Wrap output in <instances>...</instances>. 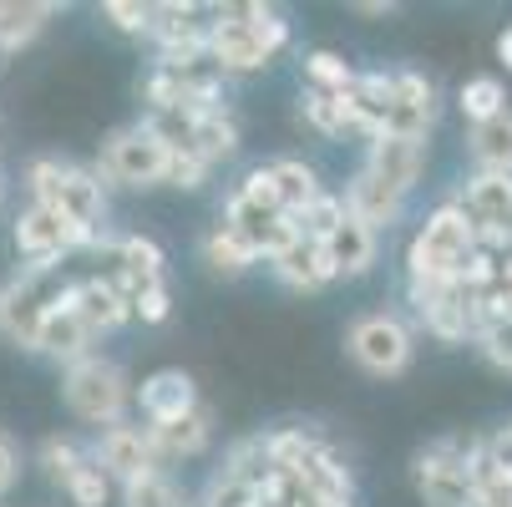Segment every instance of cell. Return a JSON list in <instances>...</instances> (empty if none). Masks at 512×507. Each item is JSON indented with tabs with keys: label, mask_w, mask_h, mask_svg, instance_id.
I'll list each match as a JSON object with an SVG mask.
<instances>
[{
	"label": "cell",
	"mask_w": 512,
	"mask_h": 507,
	"mask_svg": "<svg viewBox=\"0 0 512 507\" xmlns=\"http://www.w3.org/2000/svg\"><path fill=\"white\" fill-rule=\"evenodd\" d=\"M289 46V21L274 6L244 0V6H208V61L224 77L264 71Z\"/></svg>",
	"instance_id": "cell-1"
},
{
	"label": "cell",
	"mask_w": 512,
	"mask_h": 507,
	"mask_svg": "<svg viewBox=\"0 0 512 507\" xmlns=\"http://www.w3.org/2000/svg\"><path fill=\"white\" fill-rule=\"evenodd\" d=\"M26 193L31 203H46L87 229H107V188L92 168L66 158H31L26 163Z\"/></svg>",
	"instance_id": "cell-2"
},
{
	"label": "cell",
	"mask_w": 512,
	"mask_h": 507,
	"mask_svg": "<svg viewBox=\"0 0 512 507\" xmlns=\"http://www.w3.org/2000/svg\"><path fill=\"white\" fill-rule=\"evenodd\" d=\"M61 401H66V411L77 416V421L107 431V426L127 421V411H132V381H127V371L117 366V360L87 355V360H77V366L61 371Z\"/></svg>",
	"instance_id": "cell-3"
},
{
	"label": "cell",
	"mask_w": 512,
	"mask_h": 507,
	"mask_svg": "<svg viewBox=\"0 0 512 507\" xmlns=\"http://www.w3.org/2000/svg\"><path fill=\"white\" fill-rule=\"evenodd\" d=\"M102 234L107 229H87V224L66 219V213H56L46 203H26L11 224V244L31 269H61L66 254H92V244Z\"/></svg>",
	"instance_id": "cell-4"
},
{
	"label": "cell",
	"mask_w": 512,
	"mask_h": 507,
	"mask_svg": "<svg viewBox=\"0 0 512 507\" xmlns=\"http://www.w3.org/2000/svg\"><path fill=\"white\" fill-rule=\"evenodd\" d=\"M472 249H477V229L462 219V208L457 203L431 208L406 249V279H457Z\"/></svg>",
	"instance_id": "cell-5"
},
{
	"label": "cell",
	"mask_w": 512,
	"mask_h": 507,
	"mask_svg": "<svg viewBox=\"0 0 512 507\" xmlns=\"http://www.w3.org/2000/svg\"><path fill=\"white\" fill-rule=\"evenodd\" d=\"M345 350L350 360L365 371V376H401L411 366V355H416V335L401 315L391 310H371V315H360L350 330H345Z\"/></svg>",
	"instance_id": "cell-6"
},
{
	"label": "cell",
	"mask_w": 512,
	"mask_h": 507,
	"mask_svg": "<svg viewBox=\"0 0 512 507\" xmlns=\"http://www.w3.org/2000/svg\"><path fill=\"white\" fill-rule=\"evenodd\" d=\"M92 173L102 178V188L107 183H117V188H158L163 173H168V148L142 122H127L102 142V163Z\"/></svg>",
	"instance_id": "cell-7"
},
{
	"label": "cell",
	"mask_w": 512,
	"mask_h": 507,
	"mask_svg": "<svg viewBox=\"0 0 512 507\" xmlns=\"http://www.w3.org/2000/svg\"><path fill=\"white\" fill-rule=\"evenodd\" d=\"M467 447H472V437H436L416 452L411 482L426 507H477L472 477H467Z\"/></svg>",
	"instance_id": "cell-8"
},
{
	"label": "cell",
	"mask_w": 512,
	"mask_h": 507,
	"mask_svg": "<svg viewBox=\"0 0 512 507\" xmlns=\"http://www.w3.org/2000/svg\"><path fill=\"white\" fill-rule=\"evenodd\" d=\"M61 289H66L61 269L21 264L16 279L0 284V335H6L11 345H21V350H36V325H41L46 305L61 300Z\"/></svg>",
	"instance_id": "cell-9"
},
{
	"label": "cell",
	"mask_w": 512,
	"mask_h": 507,
	"mask_svg": "<svg viewBox=\"0 0 512 507\" xmlns=\"http://www.w3.org/2000/svg\"><path fill=\"white\" fill-rule=\"evenodd\" d=\"M406 300L436 340L462 345L477 335V300L457 279H406Z\"/></svg>",
	"instance_id": "cell-10"
},
{
	"label": "cell",
	"mask_w": 512,
	"mask_h": 507,
	"mask_svg": "<svg viewBox=\"0 0 512 507\" xmlns=\"http://www.w3.org/2000/svg\"><path fill=\"white\" fill-rule=\"evenodd\" d=\"M87 452H92V462H97L117 487L163 472V462H158V452H153V442H148V426H132V421H117V426L97 431V442H92Z\"/></svg>",
	"instance_id": "cell-11"
},
{
	"label": "cell",
	"mask_w": 512,
	"mask_h": 507,
	"mask_svg": "<svg viewBox=\"0 0 512 507\" xmlns=\"http://www.w3.org/2000/svg\"><path fill=\"white\" fill-rule=\"evenodd\" d=\"M447 203L462 208V219L477 239H512V178L507 173H472Z\"/></svg>",
	"instance_id": "cell-12"
},
{
	"label": "cell",
	"mask_w": 512,
	"mask_h": 507,
	"mask_svg": "<svg viewBox=\"0 0 512 507\" xmlns=\"http://www.w3.org/2000/svg\"><path fill=\"white\" fill-rule=\"evenodd\" d=\"M218 224H224L254 259H269L274 249H284L289 239H295V224H289V213H279V208H264V203H254V198H244L239 188L229 193V203H224V213H218Z\"/></svg>",
	"instance_id": "cell-13"
},
{
	"label": "cell",
	"mask_w": 512,
	"mask_h": 507,
	"mask_svg": "<svg viewBox=\"0 0 512 507\" xmlns=\"http://www.w3.org/2000/svg\"><path fill=\"white\" fill-rule=\"evenodd\" d=\"M66 284H71V279H66ZM36 355L56 360L61 371L77 366V360H87V355H97V335L87 330V320H82L77 310H71L66 289H61L56 305H46V315H41V325H36Z\"/></svg>",
	"instance_id": "cell-14"
},
{
	"label": "cell",
	"mask_w": 512,
	"mask_h": 507,
	"mask_svg": "<svg viewBox=\"0 0 512 507\" xmlns=\"http://www.w3.org/2000/svg\"><path fill=\"white\" fill-rule=\"evenodd\" d=\"M132 406L142 411V421H148V426H168V421L198 411L203 401H198L193 376L178 371V366H168V371H153L142 386H132Z\"/></svg>",
	"instance_id": "cell-15"
},
{
	"label": "cell",
	"mask_w": 512,
	"mask_h": 507,
	"mask_svg": "<svg viewBox=\"0 0 512 507\" xmlns=\"http://www.w3.org/2000/svg\"><path fill=\"white\" fill-rule=\"evenodd\" d=\"M436 122V87L421 71H391V112H386V132L396 137H426Z\"/></svg>",
	"instance_id": "cell-16"
},
{
	"label": "cell",
	"mask_w": 512,
	"mask_h": 507,
	"mask_svg": "<svg viewBox=\"0 0 512 507\" xmlns=\"http://www.w3.org/2000/svg\"><path fill=\"white\" fill-rule=\"evenodd\" d=\"M365 173H376V178L391 183L396 193H411L416 178L426 173V137H396V132L371 137V153H365Z\"/></svg>",
	"instance_id": "cell-17"
},
{
	"label": "cell",
	"mask_w": 512,
	"mask_h": 507,
	"mask_svg": "<svg viewBox=\"0 0 512 507\" xmlns=\"http://www.w3.org/2000/svg\"><path fill=\"white\" fill-rule=\"evenodd\" d=\"M295 472H300L305 492H310L320 507H355V472H350V462H345L330 442L310 447V452L295 462Z\"/></svg>",
	"instance_id": "cell-18"
},
{
	"label": "cell",
	"mask_w": 512,
	"mask_h": 507,
	"mask_svg": "<svg viewBox=\"0 0 512 507\" xmlns=\"http://www.w3.org/2000/svg\"><path fill=\"white\" fill-rule=\"evenodd\" d=\"M340 203H345L350 219H355V224H365L371 234H381V229L401 224V213H406V193H396L391 183H381L376 173H365V168L345 183Z\"/></svg>",
	"instance_id": "cell-19"
},
{
	"label": "cell",
	"mask_w": 512,
	"mask_h": 507,
	"mask_svg": "<svg viewBox=\"0 0 512 507\" xmlns=\"http://www.w3.org/2000/svg\"><path fill=\"white\" fill-rule=\"evenodd\" d=\"M66 295H71V310L87 320V330H92L97 340L112 335V330H122V325L132 320V305H127V295H122L112 279H97V274L71 279V284H66Z\"/></svg>",
	"instance_id": "cell-20"
},
{
	"label": "cell",
	"mask_w": 512,
	"mask_h": 507,
	"mask_svg": "<svg viewBox=\"0 0 512 507\" xmlns=\"http://www.w3.org/2000/svg\"><path fill=\"white\" fill-rule=\"evenodd\" d=\"M269 269H274V279L284 289H300V295H315V289H325L335 279L330 264H325V249L315 239H305V234H295L284 249H274L269 254Z\"/></svg>",
	"instance_id": "cell-21"
},
{
	"label": "cell",
	"mask_w": 512,
	"mask_h": 507,
	"mask_svg": "<svg viewBox=\"0 0 512 507\" xmlns=\"http://www.w3.org/2000/svg\"><path fill=\"white\" fill-rule=\"evenodd\" d=\"M148 442H153L163 467L168 462H193V457H203L213 447V411L198 406V411H188V416H178L168 426H148Z\"/></svg>",
	"instance_id": "cell-22"
},
{
	"label": "cell",
	"mask_w": 512,
	"mask_h": 507,
	"mask_svg": "<svg viewBox=\"0 0 512 507\" xmlns=\"http://www.w3.org/2000/svg\"><path fill=\"white\" fill-rule=\"evenodd\" d=\"M320 249H325V264H330L335 279H360V274H371V264H376L381 234H371L365 224H355L350 213H345V219L335 224V234Z\"/></svg>",
	"instance_id": "cell-23"
},
{
	"label": "cell",
	"mask_w": 512,
	"mask_h": 507,
	"mask_svg": "<svg viewBox=\"0 0 512 507\" xmlns=\"http://www.w3.org/2000/svg\"><path fill=\"white\" fill-rule=\"evenodd\" d=\"M467 148H472L477 173H507L512 178V107H502L487 122H472L467 127Z\"/></svg>",
	"instance_id": "cell-24"
},
{
	"label": "cell",
	"mask_w": 512,
	"mask_h": 507,
	"mask_svg": "<svg viewBox=\"0 0 512 507\" xmlns=\"http://www.w3.org/2000/svg\"><path fill=\"white\" fill-rule=\"evenodd\" d=\"M188 153L203 158L208 168L229 163V158L239 153V122H234V112H229V107L198 112V117H193V142H188Z\"/></svg>",
	"instance_id": "cell-25"
},
{
	"label": "cell",
	"mask_w": 512,
	"mask_h": 507,
	"mask_svg": "<svg viewBox=\"0 0 512 507\" xmlns=\"http://www.w3.org/2000/svg\"><path fill=\"white\" fill-rule=\"evenodd\" d=\"M51 0H0V56H16L51 26Z\"/></svg>",
	"instance_id": "cell-26"
},
{
	"label": "cell",
	"mask_w": 512,
	"mask_h": 507,
	"mask_svg": "<svg viewBox=\"0 0 512 507\" xmlns=\"http://www.w3.org/2000/svg\"><path fill=\"white\" fill-rule=\"evenodd\" d=\"M264 173H269V183H274V203H279V213H295L320 193V173L305 163V158H274V163H264Z\"/></svg>",
	"instance_id": "cell-27"
},
{
	"label": "cell",
	"mask_w": 512,
	"mask_h": 507,
	"mask_svg": "<svg viewBox=\"0 0 512 507\" xmlns=\"http://www.w3.org/2000/svg\"><path fill=\"white\" fill-rule=\"evenodd\" d=\"M198 249H203V264H208L218 279H239V274H249V264H259V259H254V254L224 229V224H213V229L203 234Z\"/></svg>",
	"instance_id": "cell-28"
},
{
	"label": "cell",
	"mask_w": 512,
	"mask_h": 507,
	"mask_svg": "<svg viewBox=\"0 0 512 507\" xmlns=\"http://www.w3.org/2000/svg\"><path fill=\"white\" fill-rule=\"evenodd\" d=\"M345 219V203H340V193H315L300 213H295V219H289V224H295V234H305V239H315V244H325L330 234H335V224Z\"/></svg>",
	"instance_id": "cell-29"
},
{
	"label": "cell",
	"mask_w": 512,
	"mask_h": 507,
	"mask_svg": "<svg viewBox=\"0 0 512 507\" xmlns=\"http://www.w3.org/2000/svg\"><path fill=\"white\" fill-rule=\"evenodd\" d=\"M340 97H345V92H340ZM340 97L305 87V92H300V117H305L320 137H345V132H350V117H345V102H340Z\"/></svg>",
	"instance_id": "cell-30"
},
{
	"label": "cell",
	"mask_w": 512,
	"mask_h": 507,
	"mask_svg": "<svg viewBox=\"0 0 512 507\" xmlns=\"http://www.w3.org/2000/svg\"><path fill=\"white\" fill-rule=\"evenodd\" d=\"M224 477H234V482H249V487H259L264 477H269V452H264V431L259 437H239L229 452H224V467H218Z\"/></svg>",
	"instance_id": "cell-31"
},
{
	"label": "cell",
	"mask_w": 512,
	"mask_h": 507,
	"mask_svg": "<svg viewBox=\"0 0 512 507\" xmlns=\"http://www.w3.org/2000/svg\"><path fill=\"white\" fill-rule=\"evenodd\" d=\"M112 487H117V482L92 462V452H87V462H82L77 472H71V477L61 482V492H66V502H71V507H107V502H112Z\"/></svg>",
	"instance_id": "cell-32"
},
{
	"label": "cell",
	"mask_w": 512,
	"mask_h": 507,
	"mask_svg": "<svg viewBox=\"0 0 512 507\" xmlns=\"http://www.w3.org/2000/svg\"><path fill=\"white\" fill-rule=\"evenodd\" d=\"M350 82H355V66L340 56V51H310L305 56V87H315V92H350Z\"/></svg>",
	"instance_id": "cell-33"
},
{
	"label": "cell",
	"mask_w": 512,
	"mask_h": 507,
	"mask_svg": "<svg viewBox=\"0 0 512 507\" xmlns=\"http://www.w3.org/2000/svg\"><path fill=\"white\" fill-rule=\"evenodd\" d=\"M82 462H87V447H82L77 437H61V431H56V437H46V442L36 447V467H41V472H46L56 487H61L71 472H77Z\"/></svg>",
	"instance_id": "cell-34"
},
{
	"label": "cell",
	"mask_w": 512,
	"mask_h": 507,
	"mask_svg": "<svg viewBox=\"0 0 512 507\" xmlns=\"http://www.w3.org/2000/svg\"><path fill=\"white\" fill-rule=\"evenodd\" d=\"M122 507H188V497L168 472H153V477H137L122 487Z\"/></svg>",
	"instance_id": "cell-35"
},
{
	"label": "cell",
	"mask_w": 512,
	"mask_h": 507,
	"mask_svg": "<svg viewBox=\"0 0 512 507\" xmlns=\"http://www.w3.org/2000/svg\"><path fill=\"white\" fill-rule=\"evenodd\" d=\"M457 107H462L467 122H487V117H497V112L507 107V87H502L497 77H472V82H462Z\"/></svg>",
	"instance_id": "cell-36"
},
{
	"label": "cell",
	"mask_w": 512,
	"mask_h": 507,
	"mask_svg": "<svg viewBox=\"0 0 512 507\" xmlns=\"http://www.w3.org/2000/svg\"><path fill=\"white\" fill-rule=\"evenodd\" d=\"M325 437L310 426H279V431H264V452H269V467H295L310 447H320Z\"/></svg>",
	"instance_id": "cell-37"
},
{
	"label": "cell",
	"mask_w": 512,
	"mask_h": 507,
	"mask_svg": "<svg viewBox=\"0 0 512 507\" xmlns=\"http://www.w3.org/2000/svg\"><path fill=\"white\" fill-rule=\"evenodd\" d=\"M472 345L482 350L487 366H497V371L512 376V320H487V325L472 335Z\"/></svg>",
	"instance_id": "cell-38"
},
{
	"label": "cell",
	"mask_w": 512,
	"mask_h": 507,
	"mask_svg": "<svg viewBox=\"0 0 512 507\" xmlns=\"http://www.w3.org/2000/svg\"><path fill=\"white\" fill-rule=\"evenodd\" d=\"M102 21L112 31H122V36H148L153 31V6H142V0H107Z\"/></svg>",
	"instance_id": "cell-39"
},
{
	"label": "cell",
	"mask_w": 512,
	"mask_h": 507,
	"mask_svg": "<svg viewBox=\"0 0 512 507\" xmlns=\"http://www.w3.org/2000/svg\"><path fill=\"white\" fill-rule=\"evenodd\" d=\"M168 315H173L168 279H163V284H142L137 295H132V320H142V325H163Z\"/></svg>",
	"instance_id": "cell-40"
},
{
	"label": "cell",
	"mask_w": 512,
	"mask_h": 507,
	"mask_svg": "<svg viewBox=\"0 0 512 507\" xmlns=\"http://www.w3.org/2000/svg\"><path fill=\"white\" fill-rule=\"evenodd\" d=\"M208 163L203 158H193V153H168V173H163V183L168 188H203L208 183Z\"/></svg>",
	"instance_id": "cell-41"
},
{
	"label": "cell",
	"mask_w": 512,
	"mask_h": 507,
	"mask_svg": "<svg viewBox=\"0 0 512 507\" xmlns=\"http://www.w3.org/2000/svg\"><path fill=\"white\" fill-rule=\"evenodd\" d=\"M16 477H21V452H16L11 437H0V502H6V492L16 487Z\"/></svg>",
	"instance_id": "cell-42"
},
{
	"label": "cell",
	"mask_w": 512,
	"mask_h": 507,
	"mask_svg": "<svg viewBox=\"0 0 512 507\" xmlns=\"http://www.w3.org/2000/svg\"><path fill=\"white\" fill-rule=\"evenodd\" d=\"M482 447H487V457H492L497 467H512V421L497 426L492 437H482Z\"/></svg>",
	"instance_id": "cell-43"
},
{
	"label": "cell",
	"mask_w": 512,
	"mask_h": 507,
	"mask_svg": "<svg viewBox=\"0 0 512 507\" xmlns=\"http://www.w3.org/2000/svg\"><path fill=\"white\" fill-rule=\"evenodd\" d=\"M360 16H396V6L391 0H365V6H355Z\"/></svg>",
	"instance_id": "cell-44"
},
{
	"label": "cell",
	"mask_w": 512,
	"mask_h": 507,
	"mask_svg": "<svg viewBox=\"0 0 512 507\" xmlns=\"http://www.w3.org/2000/svg\"><path fill=\"white\" fill-rule=\"evenodd\" d=\"M497 61H502V66L512 71V26H507V31L497 36Z\"/></svg>",
	"instance_id": "cell-45"
},
{
	"label": "cell",
	"mask_w": 512,
	"mask_h": 507,
	"mask_svg": "<svg viewBox=\"0 0 512 507\" xmlns=\"http://www.w3.org/2000/svg\"><path fill=\"white\" fill-rule=\"evenodd\" d=\"M6 193H11V183H6V173H0V208H6Z\"/></svg>",
	"instance_id": "cell-46"
},
{
	"label": "cell",
	"mask_w": 512,
	"mask_h": 507,
	"mask_svg": "<svg viewBox=\"0 0 512 507\" xmlns=\"http://www.w3.org/2000/svg\"><path fill=\"white\" fill-rule=\"evenodd\" d=\"M0 66H6V56H0Z\"/></svg>",
	"instance_id": "cell-47"
},
{
	"label": "cell",
	"mask_w": 512,
	"mask_h": 507,
	"mask_svg": "<svg viewBox=\"0 0 512 507\" xmlns=\"http://www.w3.org/2000/svg\"><path fill=\"white\" fill-rule=\"evenodd\" d=\"M193 507H203V502H193Z\"/></svg>",
	"instance_id": "cell-48"
},
{
	"label": "cell",
	"mask_w": 512,
	"mask_h": 507,
	"mask_svg": "<svg viewBox=\"0 0 512 507\" xmlns=\"http://www.w3.org/2000/svg\"><path fill=\"white\" fill-rule=\"evenodd\" d=\"M0 507H6V502H0Z\"/></svg>",
	"instance_id": "cell-49"
}]
</instances>
